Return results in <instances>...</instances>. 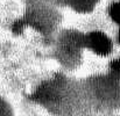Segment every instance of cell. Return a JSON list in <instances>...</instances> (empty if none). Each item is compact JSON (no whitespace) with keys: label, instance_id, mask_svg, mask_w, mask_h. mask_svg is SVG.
<instances>
[{"label":"cell","instance_id":"9c48e42d","mask_svg":"<svg viewBox=\"0 0 120 116\" xmlns=\"http://www.w3.org/2000/svg\"><path fill=\"white\" fill-rule=\"evenodd\" d=\"M118 41H119V43H120V30H119V34H118Z\"/></svg>","mask_w":120,"mask_h":116},{"label":"cell","instance_id":"52a82bcc","mask_svg":"<svg viewBox=\"0 0 120 116\" xmlns=\"http://www.w3.org/2000/svg\"><path fill=\"white\" fill-rule=\"evenodd\" d=\"M26 26H27V21H26V19L23 18V19H20V20H18V21H15V22L13 23L12 30H13V33H15V34H21L22 30H23V28H25Z\"/></svg>","mask_w":120,"mask_h":116},{"label":"cell","instance_id":"7a4b0ae2","mask_svg":"<svg viewBox=\"0 0 120 116\" xmlns=\"http://www.w3.org/2000/svg\"><path fill=\"white\" fill-rule=\"evenodd\" d=\"M86 45L99 56H107L112 51V42L101 32H92L86 36Z\"/></svg>","mask_w":120,"mask_h":116},{"label":"cell","instance_id":"6da1fadb","mask_svg":"<svg viewBox=\"0 0 120 116\" xmlns=\"http://www.w3.org/2000/svg\"><path fill=\"white\" fill-rule=\"evenodd\" d=\"M64 81L62 77H56L52 80L42 84L32 96L33 100L43 105H56L62 100Z\"/></svg>","mask_w":120,"mask_h":116},{"label":"cell","instance_id":"8992f818","mask_svg":"<svg viewBox=\"0 0 120 116\" xmlns=\"http://www.w3.org/2000/svg\"><path fill=\"white\" fill-rule=\"evenodd\" d=\"M110 70H111L112 77L116 78V79H120V58L114 59V60L111 62Z\"/></svg>","mask_w":120,"mask_h":116},{"label":"cell","instance_id":"ba28073f","mask_svg":"<svg viewBox=\"0 0 120 116\" xmlns=\"http://www.w3.org/2000/svg\"><path fill=\"white\" fill-rule=\"evenodd\" d=\"M0 116H11V110L8 106L0 99Z\"/></svg>","mask_w":120,"mask_h":116},{"label":"cell","instance_id":"277c9868","mask_svg":"<svg viewBox=\"0 0 120 116\" xmlns=\"http://www.w3.org/2000/svg\"><path fill=\"white\" fill-rule=\"evenodd\" d=\"M98 1L99 0H68L70 6L76 12H80V13L91 12Z\"/></svg>","mask_w":120,"mask_h":116},{"label":"cell","instance_id":"5b68a950","mask_svg":"<svg viewBox=\"0 0 120 116\" xmlns=\"http://www.w3.org/2000/svg\"><path fill=\"white\" fill-rule=\"evenodd\" d=\"M110 16L111 19L120 26V1H116L110 7Z\"/></svg>","mask_w":120,"mask_h":116},{"label":"cell","instance_id":"3957f363","mask_svg":"<svg viewBox=\"0 0 120 116\" xmlns=\"http://www.w3.org/2000/svg\"><path fill=\"white\" fill-rule=\"evenodd\" d=\"M86 45V37L77 32H65L61 37V48L65 53L75 55Z\"/></svg>","mask_w":120,"mask_h":116}]
</instances>
